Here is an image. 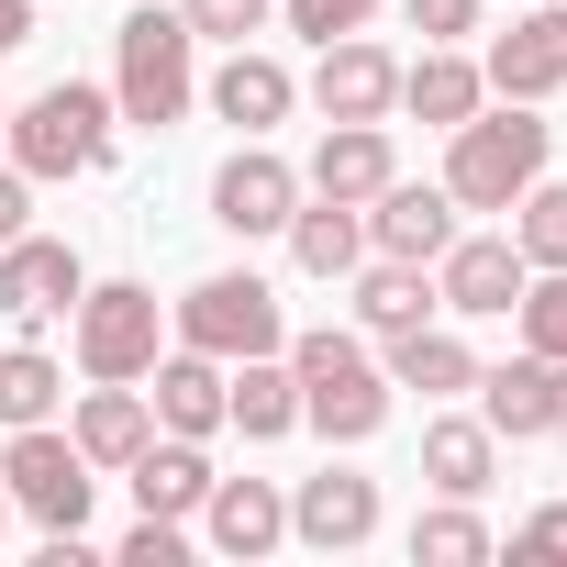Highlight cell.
<instances>
[{
  "label": "cell",
  "mask_w": 567,
  "mask_h": 567,
  "mask_svg": "<svg viewBox=\"0 0 567 567\" xmlns=\"http://www.w3.org/2000/svg\"><path fill=\"white\" fill-rule=\"evenodd\" d=\"M401 23L423 45H456V34H478V0H401Z\"/></svg>",
  "instance_id": "e575fe53"
},
{
  "label": "cell",
  "mask_w": 567,
  "mask_h": 567,
  "mask_svg": "<svg viewBox=\"0 0 567 567\" xmlns=\"http://www.w3.org/2000/svg\"><path fill=\"white\" fill-rule=\"evenodd\" d=\"M478 101H489V79H478V56H456V45H423V56L401 68V112L434 123V134H456Z\"/></svg>",
  "instance_id": "603a6c76"
},
{
  "label": "cell",
  "mask_w": 567,
  "mask_h": 567,
  "mask_svg": "<svg viewBox=\"0 0 567 567\" xmlns=\"http://www.w3.org/2000/svg\"><path fill=\"white\" fill-rule=\"evenodd\" d=\"M412 323H434V267H412V256H357V334H412Z\"/></svg>",
  "instance_id": "484cf974"
},
{
  "label": "cell",
  "mask_w": 567,
  "mask_h": 567,
  "mask_svg": "<svg viewBox=\"0 0 567 567\" xmlns=\"http://www.w3.org/2000/svg\"><path fill=\"white\" fill-rule=\"evenodd\" d=\"M0 489H12V512H23L34 534H90V489H101V467H90L56 423H23L12 445H0Z\"/></svg>",
  "instance_id": "8992f818"
},
{
  "label": "cell",
  "mask_w": 567,
  "mask_h": 567,
  "mask_svg": "<svg viewBox=\"0 0 567 567\" xmlns=\"http://www.w3.org/2000/svg\"><path fill=\"white\" fill-rule=\"evenodd\" d=\"M68 323H79V379H145L167 357V312L145 278H90Z\"/></svg>",
  "instance_id": "52a82bcc"
},
{
  "label": "cell",
  "mask_w": 567,
  "mask_h": 567,
  "mask_svg": "<svg viewBox=\"0 0 567 567\" xmlns=\"http://www.w3.org/2000/svg\"><path fill=\"white\" fill-rule=\"evenodd\" d=\"M545 156H556V134L534 123V101H478L456 134H445V200L456 212H512L534 178H545Z\"/></svg>",
  "instance_id": "7a4b0ae2"
},
{
  "label": "cell",
  "mask_w": 567,
  "mask_h": 567,
  "mask_svg": "<svg viewBox=\"0 0 567 567\" xmlns=\"http://www.w3.org/2000/svg\"><path fill=\"white\" fill-rule=\"evenodd\" d=\"M489 556V523L467 512V501H434L423 523H412V567H478Z\"/></svg>",
  "instance_id": "f1b7e54d"
},
{
  "label": "cell",
  "mask_w": 567,
  "mask_h": 567,
  "mask_svg": "<svg viewBox=\"0 0 567 567\" xmlns=\"http://www.w3.org/2000/svg\"><path fill=\"white\" fill-rule=\"evenodd\" d=\"M523 245L512 234H456L445 256H434V312H456V323H512V301H523Z\"/></svg>",
  "instance_id": "30bf717a"
},
{
  "label": "cell",
  "mask_w": 567,
  "mask_h": 567,
  "mask_svg": "<svg viewBox=\"0 0 567 567\" xmlns=\"http://www.w3.org/2000/svg\"><path fill=\"white\" fill-rule=\"evenodd\" d=\"M512 245H523V267H567V189L556 178H534L512 200Z\"/></svg>",
  "instance_id": "f546056e"
},
{
  "label": "cell",
  "mask_w": 567,
  "mask_h": 567,
  "mask_svg": "<svg viewBox=\"0 0 567 567\" xmlns=\"http://www.w3.org/2000/svg\"><path fill=\"white\" fill-rule=\"evenodd\" d=\"M145 401H156V434H223V357H200V346H167L156 368H145Z\"/></svg>",
  "instance_id": "d6986e66"
},
{
  "label": "cell",
  "mask_w": 567,
  "mask_h": 567,
  "mask_svg": "<svg viewBox=\"0 0 567 567\" xmlns=\"http://www.w3.org/2000/svg\"><path fill=\"white\" fill-rule=\"evenodd\" d=\"M200 101H212L234 134H278V123H290V101H301V79L278 68L267 45H234V56L212 68V90H200Z\"/></svg>",
  "instance_id": "ac0fdd59"
},
{
  "label": "cell",
  "mask_w": 567,
  "mask_h": 567,
  "mask_svg": "<svg viewBox=\"0 0 567 567\" xmlns=\"http://www.w3.org/2000/svg\"><path fill=\"white\" fill-rule=\"evenodd\" d=\"M312 112L323 123H390L401 112V56L368 45V34H334L323 68H312Z\"/></svg>",
  "instance_id": "8fae6325"
},
{
  "label": "cell",
  "mask_w": 567,
  "mask_h": 567,
  "mask_svg": "<svg viewBox=\"0 0 567 567\" xmlns=\"http://www.w3.org/2000/svg\"><path fill=\"white\" fill-rule=\"evenodd\" d=\"M167 334L234 368V357H278V346H290V312H278V290H267L256 267H212V278H189V290H178Z\"/></svg>",
  "instance_id": "5b68a950"
},
{
  "label": "cell",
  "mask_w": 567,
  "mask_h": 567,
  "mask_svg": "<svg viewBox=\"0 0 567 567\" xmlns=\"http://www.w3.org/2000/svg\"><path fill=\"white\" fill-rule=\"evenodd\" d=\"M512 323H523V346H534V357H567V267H534V278H523Z\"/></svg>",
  "instance_id": "4dcf8cb0"
},
{
  "label": "cell",
  "mask_w": 567,
  "mask_h": 567,
  "mask_svg": "<svg viewBox=\"0 0 567 567\" xmlns=\"http://www.w3.org/2000/svg\"><path fill=\"white\" fill-rule=\"evenodd\" d=\"M489 467H501V434H489L478 412H434V423H423V478H434V501H478Z\"/></svg>",
  "instance_id": "d4e9b609"
},
{
  "label": "cell",
  "mask_w": 567,
  "mask_h": 567,
  "mask_svg": "<svg viewBox=\"0 0 567 567\" xmlns=\"http://www.w3.org/2000/svg\"><path fill=\"white\" fill-rule=\"evenodd\" d=\"M12 234H34V178L0 156V245H12Z\"/></svg>",
  "instance_id": "d590c367"
},
{
  "label": "cell",
  "mask_w": 567,
  "mask_h": 567,
  "mask_svg": "<svg viewBox=\"0 0 567 567\" xmlns=\"http://www.w3.org/2000/svg\"><path fill=\"white\" fill-rule=\"evenodd\" d=\"M379 0H278V23H290L301 45H334V34H368Z\"/></svg>",
  "instance_id": "d6a6232c"
},
{
  "label": "cell",
  "mask_w": 567,
  "mask_h": 567,
  "mask_svg": "<svg viewBox=\"0 0 567 567\" xmlns=\"http://www.w3.org/2000/svg\"><path fill=\"white\" fill-rule=\"evenodd\" d=\"M145 434H156L145 379H90V390H79V412H68V445H79L90 467H134V456H145Z\"/></svg>",
  "instance_id": "5bb4252c"
},
{
  "label": "cell",
  "mask_w": 567,
  "mask_h": 567,
  "mask_svg": "<svg viewBox=\"0 0 567 567\" xmlns=\"http://www.w3.org/2000/svg\"><path fill=\"white\" fill-rule=\"evenodd\" d=\"M290 212H301V167H290V156H267V134H245V145L212 167V223H223L234 245L290 234Z\"/></svg>",
  "instance_id": "ba28073f"
},
{
  "label": "cell",
  "mask_w": 567,
  "mask_h": 567,
  "mask_svg": "<svg viewBox=\"0 0 567 567\" xmlns=\"http://www.w3.org/2000/svg\"><path fill=\"white\" fill-rule=\"evenodd\" d=\"M68 412V368L23 334V346H0V434H23V423H56Z\"/></svg>",
  "instance_id": "83f0119b"
},
{
  "label": "cell",
  "mask_w": 567,
  "mask_h": 567,
  "mask_svg": "<svg viewBox=\"0 0 567 567\" xmlns=\"http://www.w3.org/2000/svg\"><path fill=\"white\" fill-rule=\"evenodd\" d=\"M0 523H12V489H0Z\"/></svg>",
  "instance_id": "60d3db41"
},
{
  "label": "cell",
  "mask_w": 567,
  "mask_h": 567,
  "mask_svg": "<svg viewBox=\"0 0 567 567\" xmlns=\"http://www.w3.org/2000/svg\"><path fill=\"white\" fill-rule=\"evenodd\" d=\"M478 79H489V101H545V90H567V0H556V12H523L512 34H489Z\"/></svg>",
  "instance_id": "7c38bea8"
},
{
  "label": "cell",
  "mask_w": 567,
  "mask_h": 567,
  "mask_svg": "<svg viewBox=\"0 0 567 567\" xmlns=\"http://www.w3.org/2000/svg\"><path fill=\"white\" fill-rule=\"evenodd\" d=\"M178 556H189V523H167V512H145L123 534V567H178Z\"/></svg>",
  "instance_id": "836d02e7"
},
{
  "label": "cell",
  "mask_w": 567,
  "mask_h": 567,
  "mask_svg": "<svg viewBox=\"0 0 567 567\" xmlns=\"http://www.w3.org/2000/svg\"><path fill=\"white\" fill-rule=\"evenodd\" d=\"M34 12H45V0H0V56H23V45H34Z\"/></svg>",
  "instance_id": "74e56055"
},
{
  "label": "cell",
  "mask_w": 567,
  "mask_h": 567,
  "mask_svg": "<svg viewBox=\"0 0 567 567\" xmlns=\"http://www.w3.org/2000/svg\"><path fill=\"white\" fill-rule=\"evenodd\" d=\"M401 178V156H390V123H323V145H312V167H301V189H323V200H379Z\"/></svg>",
  "instance_id": "e0dca14e"
},
{
  "label": "cell",
  "mask_w": 567,
  "mask_h": 567,
  "mask_svg": "<svg viewBox=\"0 0 567 567\" xmlns=\"http://www.w3.org/2000/svg\"><path fill=\"white\" fill-rule=\"evenodd\" d=\"M290 534H301V545H323V556H357V545L379 534V478H357V467L301 478V489H290Z\"/></svg>",
  "instance_id": "9a60e30c"
},
{
  "label": "cell",
  "mask_w": 567,
  "mask_h": 567,
  "mask_svg": "<svg viewBox=\"0 0 567 567\" xmlns=\"http://www.w3.org/2000/svg\"><path fill=\"white\" fill-rule=\"evenodd\" d=\"M512 556H567V501H545V512L512 534Z\"/></svg>",
  "instance_id": "8d00e7d4"
},
{
  "label": "cell",
  "mask_w": 567,
  "mask_h": 567,
  "mask_svg": "<svg viewBox=\"0 0 567 567\" xmlns=\"http://www.w3.org/2000/svg\"><path fill=\"white\" fill-rule=\"evenodd\" d=\"M178 12H189L200 45H256V34L278 23V0H178Z\"/></svg>",
  "instance_id": "1f68e13d"
},
{
  "label": "cell",
  "mask_w": 567,
  "mask_h": 567,
  "mask_svg": "<svg viewBox=\"0 0 567 567\" xmlns=\"http://www.w3.org/2000/svg\"><path fill=\"white\" fill-rule=\"evenodd\" d=\"M134 478V512H167V523H200V501H212V456H200V434H145V456L123 467Z\"/></svg>",
  "instance_id": "44dd1931"
},
{
  "label": "cell",
  "mask_w": 567,
  "mask_h": 567,
  "mask_svg": "<svg viewBox=\"0 0 567 567\" xmlns=\"http://www.w3.org/2000/svg\"><path fill=\"white\" fill-rule=\"evenodd\" d=\"M357 256H368V212L301 189V212H290V267H301V278H357Z\"/></svg>",
  "instance_id": "cb8c5ba5"
},
{
  "label": "cell",
  "mask_w": 567,
  "mask_h": 567,
  "mask_svg": "<svg viewBox=\"0 0 567 567\" xmlns=\"http://www.w3.org/2000/svg\"><path fill=\"white\" fill-rule=\"evenodd\" d=\"M189 101H200V34H189V12H123L112 23V112L123 123H145V134H167V123H189Z\"/></svg>",
  "instance_id": "6da1fadb"
},
{
  "label": "cell",
  "mask_w": 567,
  "mask_h": 567,
  "mask_svg": "<svg viewBox=\"0 0 567 567\" xmlns=\"http://www.w3.org/2000/svg\"><path fill=\"white\" fill-rule=\"evenodd\" d=\"M556 434H567V357H556Z\"/></svg>",
  "instance_id": "f35d334b"
},
{
  "label": "cell",
  "mask_w": 567,
  "mask_h": 567,
  "mask_svg": "<svg viewBox=\"0 0 567 567\" xmlns=\"http://www.w3.org/2000/svg\"><path fill=\"white\" fill-rule=\"evenodd\" d=\"M0 134H12V101H0Z\"/></svg>",
  "instance_id": "ab89813d"
},
{
  "label": "cell",
  "mask_w": 567,
  "mask_h": 567,
  "mask_svg": "<svg viewBox=\"0 0 567 567\" xmlns=\"http://www.w3.org/2000/svg\"><path fill=\"white\" fill-rule=\"evenodd\" d=\"M200 545H212V556H267V545H290V489H278V478H212Z\"/></svg>",
  "instance_id": "2e32d148"
},
{
  "label": "cell",
  "mask_w": 567,
  "mask_h": 567,
  "mask_svg": "<svg viewBox=\"0 0 567 567\" xmlns=\"http://www.w3.org/2000/svg\"><path fill=\"white\" fill-rule=\"evenodd\" d=\"M478 423L501 434V445H534V434H556V357H512V368H478Z\"/></svg>",
  "instance_id": "ffe728a7"
},
{
  "label": "cell",
  "mask_w": 567,
  "mask_h": 567,
  "mask_svg": "<svg viewBox=\"0 0 567 567\" xmlns=\"http://www.w3.org/2000/svg\"><path fill=\"white\" fill-rule=\"evenodd\" d=\"M79 290H90V267H79V245H68V234H12V245H0V323H12V334L68 323V312H79Z\"/></svg>",
  "instance_id": "9c48e42d"
},
{
  "label": "cell",
  "mask_w": 567,
  "mask_h": 567,
  "mask_svg": "<svg viewBox=\"0 0 567 567\" xmlns=\"http://www.w3.org/2000/svg\"><path fill=\"white\" fill-rule=\"evenodd\" d=\"M390 390H423V401H456V390H478V357H467V334H445V323H412V334H390Z\"/></svg>",
  "instance_id": "4316f807"
},
{
  "label": "cell",
  "mask_w": 567,
  "mask_h": 567,
  "mask_svg": "<svg viewBox=\"0 0 567 567\" xmlns=\"http://www.w3.org/2000/svg\"><path fill=\"white\" fill-rule=\"evenodd\" d=\"M278 357H290V379H301V423H312L323 445H368V434L390 423V368H379L357 334L312 323V334L278 346Z\"/></svg>",
  "instance_id": "3957f363"
},
{
  "label": "cell",
  "mask_w": 567,
  "mask_h": 567,
  "mask_svg": "<svg viewBox=\"0 0 567 567\" xmlns=\"http://www.w3.org/2000/svg\"><path fill=\"white\" fill-rule=\"evenodd\" d=\"M456 245V200H445V178H390L379 200H368V256H412V267H434Z\"/></svg>",
  "instance_id": "4fadbf2b"
},
{
  "label": "cell",
  "mask_w": 567,
  "mask_h": 567,
  "mask_svg": "<svg viewBox=\"0 0 567 567\" xmlns=\"http://www.w3.org/2000/svg\"><path fill=\"white\" fill-rule=\"evenodd\" d=\"M112 90H90V79H56V90H34L23 112H12V134H0V156H12L34 189L45 178H101L112 167Z\"/></svg>",
  "instance_id": "277c9868"
},
{
  "label": "cell",
  "mask_w": 567,
  "mask_h": 567,
  "mask_svg": "<svg viewBox=\"0 0 567 567\" xmlns=\"http://www.w3.org/2000/svg\"><path fill=\"white\" fill-rule=\"evenodd\" d=\"M223 423H234L245 445L301 434V379H290V357H234V368H223Z\"/></svg>",
  "instance_id": "7402d4cb"
}]
</instances>
